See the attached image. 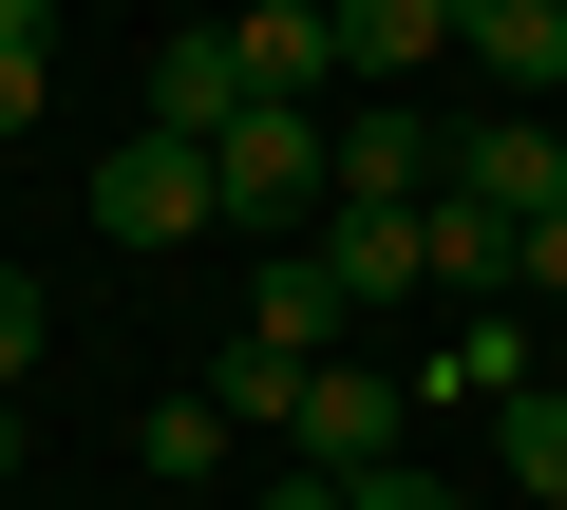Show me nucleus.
<instances>
[{
  "label": "nucleus",
  "instance_id": "f257e3e1",
  "mask_svg": "<svg viewBox=\"0 0 567 510\" xmlns=\"http://www.w3.org/2000/svg\"><path fill=\"white\" fill-rule=\"evenodd\" d=\"M208 208L284 246V227H303V208H322V114H303V95H246V114L208 133Z\"/></svg>",
  "mask_w": 567,
  "mask_h": 510
},
{
  "label": "nucleus",
  "instance_id": "f03ea898",
  "mask_svg": "<svg viewBox=\"0 0 567 510\" xmlns=\"http://www.w3.org/2000/svg\"><path fill=\"white\" fill-rule=\"evenodd\" d=\"M454 189V133L416 114V95H341V133H322V208H435Z\"/></svg>",
  "mask_w": 567,
  "mask_h": 510
},
{
  "label": "nucleus",
  "instance_id": "7ed1b4c3",
  "mask_svg": "<svg viewBox=\"0 0 567 510\" xmlns=\"http://www.w3.org/2000/svg\"><path fill=\"white\" fill-rule=\"evenodd\" d=\"M95 227H114V246H189V227H227V208H208V152H189V133L95 152Z\"/></svg>",
  "mask_w": 567,
  "mask_h": 510
},
{
  "label": "nucleus",
  "instance_id": "20e7f679",
  "mask_svg": "<svg viewBox=\"0 0 567 510\" xmlns=\"http://www.w3.org/2000/svg\"><path fill=\"white\" fill-rule=\"evenodd\" d=\"M398 416H416V397H398L379 360H322V378H303V416H284V454H303V472H341V491H360V472L398 454Z\"/></svg>",
  "mask_w": 567,
  "mask_h": 510
},
{
  "label": "nucleus",
  "instance_id": "39448f33",
  "mask_svg": "<svg viewBox=\"0 0 567 510\" xmlns=\"http://www.w3.org/2000/svg\"><path fill=\"white\" fill-rule=\"evenodd\" d=\"M454 189L511 208V227H548V208H567V114H492V133H454Z\"/></svg>",
  "mask_w": 567,
  "mask_h": 510
},
{
  "label": "nucleus",
  "instance_id": "423d86ee",
  "mask_svg": "<svg viewBox=\"0 0 567 510\" xmlns=\"http://www.w3.org/2000/svg\"><path fill=\"white\" fill-rule=\"evenodd\" d=\"M322 20H341V95H416L454 58V0H322Z\"/></svg>",
  "mask_w": 567,
  "mask_h": 510
},
{
  "label": "nucleus",
  "instance_id": "0eeeda50",
  "mask_svg": "<svg viewBox=\"0 0 567 510\" xmlns=\"http://www.w3.org/2000/svg\"><path fill=\"white\" fill-rule=\"evenodd\" d=\"M529 378H548V341H529V303H473V322L435 341V397H454V416H511Z\"/></svg>",
  "mask_w": 567,
  "mask_h": 510
},
{
  "label": "nucleus",
  "instance_id": "6e6552de",
  "mask_svg": "<svg viewBox=\"0 0 567 510\" xmlns=\"http://www.w3.org/2000/svg\"><path fill=\"white\" fill-rule=\"evenodd\" d=\"M227 58H246V95H341V20L322 0H246Z\"/></svg>",
  "mask_w": 567,
  "mask_h": 510
},
{
  "label": "nucleus",
  "instance_id": "1a4fd4ad",
  "mask_svg": "<svg viewBox=\"0 0 567 510\" xmlns=\"http://www.w3.org/2000/svg\"><path fill=\"white\" fill-rule=\"evenodd\" d=\"M322 284H341V303H416V284H435L416 208H322Z\"/></svg>",
  "mask_w": 567,
  "mask_h": 510
},
{
  "label": "nucleus",
  "instance_id": "9d476101",
  "mask_svg": "<svg viewBox=\"0 0 567 510\" xmlns=\"http://www.w3.org/2000/svg\"><path fill=\"white\" fill-rule=\"evenodd\" d=\"M454 39L511 76V114H548V95H567V0H454Z\"/></svg>",
  "mask_w": 567,
  "mask_h": 510
},
{
  "label": "nucleus",
  "instance_id": "9b49d317",
  "mask_svg": "<svg viewBox=\"0 0 567 510\" xmlns=\"http://www.w3.org/2000/svg\"><path fill=\"white\" fill-rule=\"evenodd\" d=\"M227 114H246V58H227V20H189V39H152V133H189V152H208Z\"/></svg>",
  "mask_w": 567,
  "mask_h": 510
},
{
  "label": "nucleus",
  "instance_id": "f8f14e48",
  "mask_svg": "<svg viewBox=\"0 0 567 510\" xmlns=\"http://www.w3.org/2000/svg\"><path fill=\"white\" fill-rule=\"evenodd\" d=\"M246 341H265V360H322V341H341V284H322V246H265V303H246Z\"/></svg>",
  "mask_w": 567,
  "mask_h": 510
},
{
  "label": "nucleus",
  "instance_id": "ddd939ff",
  "mask_svg": "<svg viewBox=\"0 0 567 510\" xmlns=\"http://www.w3.org/2000/svg\"><path fill=\"white\" fill-rule=\"evenodd\" d=\"M416 246H435V284H454V303H511V208L435 189V208H416Z\"/></svg>",
  "mask_w": 567,
  "mask_h": 510
},
{
  "label": "nucleus",
  "instance_id": "4468645a",
  "mask_svg": "<svg viewBox=\"0 0 567 510\" xmlns=\"http://www.w3.org/2000/svg\"><path fill=\"white\" fill-rule=\"evenodd\" d=\"M492 454H511V491H529V510H567V378H529V397L492 416Z\"/></svg>",
  "mask_w": 567,
  "mask_h": 510
},
{
  "label": "nucleus",
  "instance_id": "2eb2a0df",
  "mask_svg": "<svg viewBox=\"0 0 567 510\" xmlns=\"http://www.w3.org/2000/svg\"><path fill=\"white\" fill-rule=\"evenodd\" d=\"M133 472H171V491H189V472H227V416H208V378L133 416Z\"/></svg>",
  "mask_w": 567,
  "mask_h": 510
},
{
  "label": "nucleus",
  "instance_id": "dca6fc26",
  "mask_svg": "<svg viewBox=\"0 0 567 510\" xmlns=\"http://www.w3.org/2000/svg\"><path fill=\"white\" fill-rule=\"evenodd\" d=\"M39 341H58V303H39L20 266H0V397H20V378H39Z\"/></svg>",
  "mask_w": 567,
  "mask_h": 510
},
{
  "label": "nucleus",
  "instance_id": "f3484780",
  "mask_svg": "<svg viewBox=\"0 0 567 510\" xmlns=\"http://www.w3.org/2000/svg\"><path fill=\"white\" fill-rule=\"evenodd\" d=\"M511 303H548V322H567V208H548V227H511Z\"/></svg>",
  "mask_w": 567,
  "mask_h": 510
},
{
  "label": "nucleus",
  "instance_id": "a211bd4d",
  "mask_svg": "<svg viewBox=\"0 0 567 510\" xmlns=\"http://www.w3.org/2000/svg\"><path fill=\"white\" fill-rule=\"evenodd\" d=\"M341 510H454V491H435V472H416V454H379V472H360V491H341Z\"/></svg>",
  "mask_w": 567,
  "mask_h": 510
},
{
  "label": "nucleus",
  "instance_id": "6ab92c4d",
  "mask_svg": "<svg viewBox=\"0 0 567 510\" xmlns=\"http://www.w3.org/2000/svg\"><path fill=\"white\" fill-rule=\"evenodd\" d=\"M39 95H58V76H39V58H0V133H39Z\"/></svg>",
  "mask_w": 567,
  "mask_h": 510
},
{
  "label": "nucleus",
  "instance_id": "aec40b11",
  "mask_svg": "<svg viewBox=\"0 0 567 510\" xmlns=\"http://www.w3.org/2000/svg\"><path fill=\"white\" fill-rule=\"evenodd\" d=\"M39 39H58V0H0V58H39Z\"/></svg>",
  "mask_w": 567,
  "mask_h": 510
},
{
  "label": "nucleus",
  "instance_id": "412c9836",
  "mask_svg": "<svg viewBox=\"0 0 567 510\" xmlns=\"http://www.w3.org/2000/svg\"><path fill=\"white\" fill-rule=\"evenodd\" d=\"M548 378H567V360H548Z\"/></svg>",
  "mask_w": 567,
  "mask_h": 510
}]
</instances>
